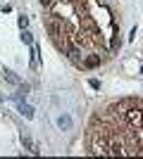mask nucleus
<instances>
[{
  "label": "nucleus",
  "instance_id": "8",
  "mask_svg": "<svg viewBox=\"0 0 143 159\" xmlns=\"http://www.w3.org/2000/svg\"><path fill=\"white\" fill-rule=\"evenodd\" d=\"M88 86L93 88V90H100V81H98V79H91V81H88Z\"/></svg>",
  "mask_w": 143,
  "mask_h": 159
},
{
  "label": "nucleus",
  "instance_id": "2",
  "mask_svg": "<svg viewBox=\"0 0 143 159\" xmlns=\"http://www.w3.org/2000/svg\"><path fill=\"white\" fill-rule=\"evenodd\" d=\"M17 109H19V114L24 116V119H34V107L31 105H26V102H17Z\"/></svg>",
  "mask_w": 143,
  "mask_h": 159
},
{
  "label": "nucleus",
  "instance_id": "10",
  "mask_svg": "<svg viewBox=\"0 0 143 159\" xmlns=\"http://www.w3.org/2000/svg\"><path fill=\"white\" fill-rule=\"evenodd\" d=\"M0 102H2V95H0Z\"/></svg>",
  "mask_w": 143,
  "mask_h": 159
},
{
  "label": "nucleus",
  "instance_id": "6",
  "mask_svg": "<svg viewBox=\"0 0 143 159\" xmlns=\"http://www.w3.org/2000/svg\"><path fill=\"white\" fill-rule=\"evenodd\" d=\"M21 145L26 147V150H31V152H34V140L29 138V135H24V133H21Z\"/></svg>",
  "mask_w": 143,
  "mask_h": 159
},
{
  "label": "nucleus",
  "instance_id": "3",
  "mask_svg": "<svg viewBox=\"0 0 143 159\" xmlns=\"http://www.w3.org/2000/svg\"><path fill=\"white\" fill-rule=\"evenodd\" d=\"M2 79H5L7 83H12V86H19V83H21L19 76H17L14 71H10V69H2Z\"/></svg>",
  "mask_w": 143,
  "mask_h": 159
},
{
  "label": "nucleus",
  "instance_id": "5",
  "mask_svg": "<svg viewBox=\"0 0 143 159\" xmlns=\"http://www.w3.org/2000/svg\"><path fill=\"white\" fill-rule=\"evenodd\" d=\"M21 43H24V45H34V38H31V33L26 31V29H21Z\"/></svg>",
  "mask_w": 143,
  "mask_h": 159
},
{
  "label": "nucleus",
  "instance_id": "4",
  "mask_svg": "<svg viewBox=\"0 0 143 159\" xmlns=\"http://www.w3.org/2000/svg\"><path fill=\"white\" fill-rule=\"evenodd\" d=\"M57 128H62V131H69V128H72V116H67V114H60V116H57Z\"/></svg>",
  "mask_w": 143,
  "mask_h": 159
},
{
  "label": "nucleus",
  "instance_id": "9",
  "mask_svg": "<svg viewBox=\"0 0 143 159\" xmlns=\"http://www.w3.org/2000/svg\"><path fill=\"white\" fill-rule=\"evenodd\" d=\"M38 2H41L43 7H50V5H53V0H38Z\"/></svg>",
  "mask_w": 143,
  "mask_h": 159
},
{
  "label": "nucleus",
  "instance_id": "1",
  "mask_svg": "<svg viewBox=\"0 0 143 159\" xmlns=\"http://www.w3.org/2000/svg\"><path fill=\"white\" fill-rule=\"evenodd\" d=\"M100 62H102L100 55H86V57L81 60V66H86V69H93V66H98Z\"/></svg>",
  "mask_w": 143,
  "mask_h": 159
},
{
  "label": "nucleus",
  "instance_id": "7",
  "mask_svg": "<svg viewBox=\"0 0 143 159\" xmlns=\"http://www.w3.org/2000/svg\"><path fill=\"white\" fill-rule=\"evenodd\" d=\"M17 24H19V29H26V26H29V17H24V14H21Z\"/></svg>",
  "mask_w": 143,
  "mask_h": 159
}]
</instances>
